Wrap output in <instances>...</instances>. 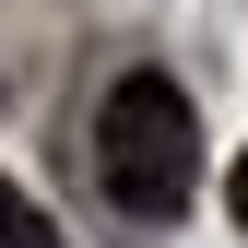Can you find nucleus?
<instances>
[{"label":"nucleus","mask_w":248,"mask_h":248,"mask_svg":"<svg viewBox=\"0 0 248 248\" xmlns=\"http://www.w3.org/2000/svg\"><path fill=\"white\" fill-rule=\"evenodd\" d=\"M83 142H95V189L130 225H177L189 213V189H201V118H189V95L166 71H118Z\"/></svg>","instance_id":"f257e3e1"},{"label":"nucleus","mask_w":248,"mask_h":248,"mask_svg":"<svg viewBox=\"0 0 248 248\" xmlns=\"http://www.w3.org/2000/svg\"><path fill=\"white\" fill-rule=\"evenodd\" d=\"M0 248H59V225H47V213L12 189V177H0Z\"/></svg>","instance_id":"f03ea898"},{"label":"nucleus","mask_w":248,"mask_h":248,"mask_svg":"<svg viewBox=\"0 0 248 248\" xmlns=\"http://www.w3.org/2000/svg\"><path fill=\"white\" fill-rule=\"evenodd\" d=\"M225 201H236V236H248V154H236V177H225Z\"/></svg>","instance_id":"7ed1b4c3"}]
</instances>
